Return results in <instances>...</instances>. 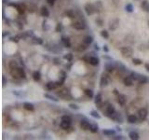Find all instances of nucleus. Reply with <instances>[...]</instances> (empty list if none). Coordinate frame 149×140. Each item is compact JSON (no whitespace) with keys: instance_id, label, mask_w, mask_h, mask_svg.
Here are the masks:
<instances>
[{"instance_id":"obj_1","label":"nucleus","mask_w":149,"mask_h":140,"mask_svg":"<svg viewBox=\"0 0 149 140\" xmlns=\"http://www.w3.org/2000/svg\"><path fill=\"white\" fill-rule=\"evenodd\" d=\"M57 95L59 96L60 98L64 99V100H71V98H72V96L70 94L69 90L67 88L60 89L59 91L57 92Z\"/></svg>"},{"instance_id":"obj_2","label":"nucleus","mask_w":149,"mask_h":140,"mask_svg":"<svg viewBox=\"0 0 149 140\" xmlns=\"http://www.w3.org/2000/svg\"><path fill=\"white\" fill-rule=\"evenodd\" d=\"M120 52L122 56L125 58H131L133 54V49L131 47H122L120 48Z\"/></svg>"},{"instance_id":"obj_3","label":"nucleus","mask_w":149,"mask_h":140,"mask_svg":"<svg viewBox=\"0 0 149 140\" xmlns=\"http://www.w3.org/2000/svg\"><path fill=\"white\" fill-rule=\"evenodd\" d=\"M84 9H85L86 13H87L88 16H90L92 15L93 13L96 12V9H95V6L93 5V4H90V3H87L84 7Z\"/></svg>"},{"instance_id":"obj_4","label":"nucleus","mask_w":149,"mask_h":140,"mask_svg":"<svg viewBox=\"0 0 149 140\" xmlns=\"http://www.w3.org/2000/svg\"><path fill=\"white\" fill-rule=\"evenodd\" d=\"M109 82H110V78H109V77H108L106 74L103 73V75H102V77H101V81H100L101 88H104V87H106V86L109 84Z\"/></svg>"},{"instance_id":"obj_5","label":"nucleus","mask_w":149,"mask_h":140,"mask_svg":"<svg viewBox=\"0 0 149 140\" xmlns=\"http://www.w3.org/2000/svg\"><path fill=\"white\" fill-rule=\"evenodd\" d=\"M118 25H119V20L118 19H114L109 23V29L111 31H115L118 27Z\"/></svg>"},{"instance_id":"obj_6","label":"nucleus","mask_w":149,"mask_h":140,"mask_svg":"<svg viewBox=\"0 0 149 140\" xmlns=\"http://www.w3.org/2000/svg\"><path fill=\"white\" fill-rule=\"evenodd\" d=\"M25 6H26V9H27L30 13L36 12V11L37 9V6L33 2L27 3V4H25Z\"/></svg>"},{"instance_id":"obj_7","label":"nucleus","mask_w":149,"mask_h":140,"mask_svg":"<svg viewBox=\"0 0 149 140\" xmlns=\"http://www.w3.org/2000/svg\"><path fill=\"white\" fill-rule=\"evenodd\" d=\"M138 117L141 121H145L147 117V109L146 108H141L138 111Z\"/></svg>"},{"instance_id":"obj_8","label":"nucleus","mask_w":149,"mask_h":140,"mask_svg":"<svg viewBox=\"0 0 149 140\" xmlns=\"http://www.w3.org/2000/svg\"><path fill=\"white\" fill-rule=\"evenodd\" d=\"M10 75L14 78H21V73H20V67H16L10 69Z\"/></svg>"},{"instance_id":"obj_9","label":"nucleus","mask_w":149,"mask_h":140,"mask_svg":"<svg viewBox=\"0 0 149 140\" xmlns=\"http://www.w3.org/2000/svg\"><path fill=\"white\" fill-rule=\"evenodd\" d=\"M72 26L74 29H77V30H84L86 27L85 23H82V22H76V23H73Z\"/></svg>"},{"instance_id":"obj_10","label":"nucleus","mask_w":149,"mask_h":140,"mask_svg":"<svg viewBox=\"0 0 149 140\" xmlns=\"http://www.w3.org/2000/svg\"><path fill=\"white\" fill-rule=\"evenodd\" d=\"M90 123L88 121H86V119H83V121H81L80 122V127H81V129H83L84 131H87V130H90Z\"/></svg>"},{"instance_id":"obj_11","label":"nucleus","mask_w":149,"mask_h":140,"mask_svg":"<svg viewBox=\"0 0 149 140\" xmlns=\"http://www.w3.org/2000/svg\"><path fill=\"white\" fill-rule=\"evenodd\" d=\"M110 117H111V119H114L115 122H118V123H122V122H123V118H122V116H121L119 113H116V112L115 114H113Z\"/></svg>"},{"instance_id":"obj_12","label":"nucleus","mask_w":149,"mask_h":140,"mask_svg":"<svg viewBox=\"0 0 149 140\" xmlns=\"http://www.w3.org/2000/svg\"><path fill=\"white\" fill-rule=\"evenodd\" d=\"M126 101H127V97L126 95H124V94H118V103L120 106H124V105L126 104Z\"/></svg>"},{"instance_id":"obj_13","label":"nucleus","mask_w":149,"mask_h":140,"mask_svg":"<svg viewBox=\"0 0 149 140\" xmlns=\"http://www.w3.org/2000/svg\"><path fill=\"white\" fill-rule=\"evenodd\" d=\"M123 82L124 84L126 86H128V87H130V86H131L132 84H133V78H131V76H128V77H125L123 79Z\"/></svg>"},{"instance_id":"obj_14","label":"nucleus","mask_w":149,"mask_h":140,"mask_svg":"<svg viewBox=\"0 0 149 140\" xmlns=\"http://www.w3.org/2000/svg\"><path fill=\"white\" fill-rule=\"evenodd\" d=\"M106 113H107L108 116H112L113 114L116 113V109H115L113 105H108L106 106Z\"/></svg>"},{"instance_id":"obj_15","label":"nucleus","mask_w":149,"mask_h":140,"mask_svg":"<svg viewBox=\"0 0 149 140\" xmlns=\"http://www.w3.org/2000/svg\"><path fill=\"white\" fill-rule=\"evenodd\" d=\"M141 8L145 12H149V2L147 0H143L141 3Z\"/></svg>"},{"instance_id":"obj_16","label":"nucleus","mask_w":149,"mask_h":140,"mask_svg":"<svg viewBox=\"0 0 149 140\" xmlns=\"http://www.w3.org/2000/svg\"><path fill=\"white\" fill-rule=\"evenodd\" d=\"M61 128L63 130H68L71 128V122H66V121H62L61 124H60Z\"/></svg>"},{"instance_id":"obj_17","label":"nucleus","mask_w":149,"mask_h":140,"mask_svg":"<svg viewBox=\"0 0 149 140\" xmlns=\"http://www.w3.org/2000/svg\"><path fill=\"white\" fill-rule=\"evenodd\" d=\"M57 88V85H56V82H48L46 84V89L48 91H52V90H55Z\"/></svg>"},{"instance_id":"obj_18","label":"nucleus","mask_w":149,"mask_h":140,"mask_svg":"<svg viewBox=\"0 0 149 140\" xmlns=\"http://www.w3.org/2000/svg\"><path fill=\"white\" fill-rule=\"evenodd\" d=\"M23 107H24V109L28 110V111H34V110H35V106H34V105L31 104V103H28V102L23 103Z\"/></svg>"},{"instance_id":"obj_19","label":"nucleus","mask_w":149,"mask_h":140,"mask_svg":"<svg viewBox=\"0 0 149 140\" xmlns=\"http://www.w3.org/2000/svg\"><path fill=\"white\" fill-rule=\"evenodd\" d=\"M32 77H33L34 81L37 82V81H40V78H41V74H40V72H39V71H35V72L33 73Z\"/></svg>"},{"instance_id":"obj_20","label":"nucleus","mask_w":149,"mask_h":140,"mask_svg":"<svg viewBox=\"0 0 149 140\" xmlns=\"http://www.w3.org/2000/svg\"><path fill=\"white\" fill-rule=\"evenodd\" d=\"M104 68H105V70L107 71L108 73H112L114 70H115V66H114L111 63H107V64H105Z\"/></svg>"},{"instance_id":"obj_21","label":"nucleus","mask_w":149,"mask_h":140,"mask_svg":"<svg viewBox=\"0 0 149 140\" xmlns=\"http://www.w3.org/2000/svg\"><path fill=\"white\" fill-rule=\"evenodd\" d=\"M40 14H41V16H43V17H49V11L46 7H42L41 9H40Z\"/></svg>"},{"instance_id":"obj_22","label":"nucleus","mask_w":149,"mask_h":140,"mask_svg":"<svg viewBox=\"0 0 149 140\" xmlns=\"http://www.w3.org/2000/svg\"><path fill=\"white\" fill-rule=\"evenodd\" d=\"M137 81H138V82L140 83V84H144V83H146L147 81H148V79H147V78L145 77V76H144V75H139Z\"/></svg>"},{"instance_id":"obj_23","label":"nucleus","mask_w":149,"mask_h":140,"mask_svg":"<svg viewBox=\"0 0 149 140\" xmlns=\"http://www.w3.org/2000/svg\"><path fill=\"white\" fill-rule=\"evenodd\" d=\"M129 136H130V138H131V140H138L139 138H140L138 133L134 132V131L130 133V134H129Z\"/></svg>"},{"instance_id":"obj_24","label":"nucleus","mask_w":149,"mask_h":140,"mask_svg":"<svg viewBox=\"0 0 149 140\" xmlns=\"http://www.w3.org/2000/svg\"><path fill=\"white\" fill-rule=\"evenodd\" d=\"M94 6H95V9L97 12H102V11H103V4H102L101 1H97Z\"/></svg>"},{"instance_id":"obj_25","label":"nucleus","mask_w":149,"mask_h":140,"mask_svg":"<svg viewBox=\"0 0 149 140\" xmlns=\"http://www.w3.org/2000/svg\"><path fill=\"white\" fill-rule=\"evenodd\" d=\"M90 64L91 65H99V59H98L96 56H91L90 57Z\"/></svg>"},{"instance_id":"obj_26","label":"nucleus","mask_w":149,"mask_h":140,"mask_svg":"<svg viewBox=\"0 0 149 140\" xmlns=\"http://www.w3.org/2000/svg\"><path fill=\"white\" fill-rule=\"evenodd\" d=\"M103 134L104 135H107V136H111V135H114L116 134V132L112 129H105L103 131Z\"/></svg>"},{"instance_id":"obj_27","label":"nucleus","mask_w":149,"mask_h":140,"mask_svg":"<svg viewBox=\"0 0 149 140\" xmlns=\"http://www.w3.org/2000/svg\"><path fill=\"white\" fill-rule=\"evenodd\" d=\"M66 77H67V75L64 71H60V73H59V78H60L59 81H62V83H64V81L66 79Z\"/></svg>"},{"instance_id":"obj_28","label":"nucleus","mask_w":149,"mask_h":140,"mask_svg":"<svg viewBox=\"0 0 149 140\" xmlns=\"http://www.w3.org/2000/svg\"><path fill=\"white\" fill-rule=\"evenodd\" d=\"M62 43H63L64 47H66V48H71V41H70V39L68 38V37H62Z\"/></svg>"},{"instance_id":"obj_29","label":"nucleus","mask_w":149,"mask_h":140,"mask_svg":"<svg viewBox=\"0 0 149 140\" xmlns=\"http://www.w3.org/2000/svg\"><path fill=\"white\" fill-rule=\"evenodd\" d=\"M93 41V38H92V36H87L84 37V39H83V42L85 43L86 45H90L91 44Z\"/></svg>"},{"instance_id":"obj_30","label":"nucleus","mask_w":149,"mask_h":140,"mask_svg":"<svg viewBox=\"0 0 149 140\" xmlns=\"http://www.w3.org/2000/svg\"><path fill=\"white\" fill-rule=\"evenodd\" d=\"M65 15L67 17H69V18H74L76 17V13H74V11L73 9H67L65 11Z\"/></svg>"},{"instance_id":"obj_31","label":"nucleus","mask_w":149,"mask_h":140,"mask_svg":"<svg viewBox=\"0 0 149 140\" xmlns=\"http://www.w3.org/2000/svg\"><path fill=\"white\" fill-rule=\"evenodd\" d=\"M32 42H33L34 44L41 45L42 43H43V40H42V38H40V37H35V36H34L33 38H32Z\"/></svg>"},{"instance_id":"obj_32","label":"nucleus","mask_w":149,"mask_h":140,"mask_svg":"<svg viewBox=\"0 0 149 140\" xmlns=\"http://www.w3.org/2000/svg\"><path fill=\"white\" fill-rule=\"evenodd\" d=\"M88 45H86L85 43H84V44H80V45H78V46H77V52H84V51H85V49H87V48H88Z\"/></svg>"},{"instance_id":"obj_33","label":"nucleus","mask_w":149,"mask_h":140,"mask_svg":"<svg viewBox=\"0 0 149 140\" xmlns=\"http://www.w3.org/2000/svg\"><path fill=\"white\" fill-rule=\"evenodd\" d=\"M128 122L130 123H135L137 122V117L134 116V115H130L128 117Z\"/></svg>"},{"instance_id":"obj_34","label":"nucleus","mask_w":149,"mask_h":140,"mask_svg":"<svg viewBox=\"0 0 149 140\" xmlns=\"http://www.w3.org/2000/svg\"><path fill=\"white\" fill-rule=\"evenodd\" d=\"M86 95L89 97V98H92L93 97V92L92 90H90V89H86L85 91H84Z\"/></svg>"},{"instance_id":"obj_35","label":"nucleus","mask_w":149,"mask_h":140,"mask_svg":"<svg viewBox=\"0 0 149 140\" xmlns=\"http://www.w3.org/2000/svg\"><path fill=\"white\" fill-rule=\"evenodd\" d=\"M96 105H100L102 102V94L101 93H97V95L95 96V100H94Z\"/></svg>"},{"instance_id":"obj_36","label":"nucleus","mask_w":149,"mask_h":140,"mask_svg":"<svg viewBox=\"0 0 149 140\" xmlns=\"http://www.w3.org/2000/svg\"><path fill=\"white\" fill-rule=\"evenodd\" d=\"M8 66H9V68L10 69H12V68H16L18 67V63L16 62V61H10V62L8 63Z\"/></svg>"},{"instance_id":"obj_37","label":"nucleus","mask_w":149,"mask_h":140,"mask_svg":"<svg viewBox=\"0 0 149 140\" xmlns=\"http://www.w3.org/2000/svg\"><path fill=\"white\" fill-rule=\"evenodd\" d=\"M90 116H92L93 118H95V119H101V116L100 114L98 113L97 111H95V110H92V111H90Z\"/></svg>"},{"instance_id":"obj_38","label":"nucleus","mask_w":149,"mask_h":140,"mask_svg":"<svg viewBox=\"0 0 149 140\" xmlns=\"http://www.w3.org/2000/svg\"><path fill=\"white\" fill-rule=\"evenodd\" d=\"M98 130H99V127H98L97 124H91L90 125V131L91 133H97Z\"/></svg>"},{"instance_id":"obj_39","label":"nucleus","mask_w":149,"mask_h":140,"mask_svg":"<svg viewBox=\"0 0 149 140\" xmlns=\"http://www.w3.org/2000/svg\"><path fill=\"white\" fill-rule=\"evenodd\" d=\"M101 36L103 37V38H109V33H108L106 30H103V31H101Z\"/></svg>"},{"instance_id":"obj_40","label":"nucleus","mask_w":149,"mask_h":140,"mask_svg":"<svg viewBox=\"0 0 149 140\" xmlns=\"http://www.w3.org/2000/svg\"><path fill=\"white\" fill-rule=\"evenodd\" d=\"M63 59L67 60L68 62H71V61L73 60V54L72 53H67V54H64L63 55Z\"/></svg>"},{"instance_id":"obj_41","label":"nucleus","mask_w":149,"mask_h":140,"mask_svg":"<svg viewBox=\"0 0 149 140\" xmlns=\"http://www.w3.org/2000/svg\"><path fill=\"white\" fill-rule=\"evenodd\" d=\"M62 29H63V26H62V23H57L56 28H55V30H56V32H58V33H60V32H62Z\"/></svg>"},{"instance_id":"obj_42","label":"nucleus","mask_w":149,"mask_h":140,"mask_svg":"<svg viewBox=\"0 0 149 140\" xmlns=\"http://www.w3.org/2000/svg\"><path fill=\"white\" fill-rule=\"evenodd\" d=\"M125 9H126V11H128V12L131 13L133 11V6L131 5V4H127L126 7H125Z\"/></svg>"},{"instance_id":"obj_43","label":"nucleus","mask_w":149,"mask_h":140,"mask_svg":"<svg viewBox=\"0 0 149 140\" xmlns=\"http://www.w3.org/2000/svg\"><path fill=\"white\" fill-rule=\"evenodd\" d=\"M132 63H133L134 65H141L143 64V61L141 59H137V58H134L132 59Z\"/></svg>"},{"instance_id":"obj_44","label":"nucleus","mask_w":149,"mask_h":140,"mask_svg":"<svg viewBox=\"0 0 149 140\" xmlns=\"http://www.w3.org/2000/svg\"><path fill=\"white\" fill-rule=\"evenodd\" d=\"M44 97H46V98L49 99V100H52V101H54V102H58V99L55 98V97L52 95H49V94H44Z\"/></svg>"},{"instance_id":"obj_45","label":"nucleus","mask_w":149,"mask_h":140,"mask_svg":"<svg viewBox=\"0 0 149 140\" xmlns=\"http://www.w3.org/2000/svg\"><path fill=\"white\" fill-rule=\"evenodd\" d=\"M62 121H66V122H72V119L71 117L68 116V115H64L62 117Z\"/></svg>"},{"instance_id":"obj_46","label":"nucleus","mask_w":149,"mask_h":140,"mask_svg":"<svg viewBox=\"0 0 149 140\" xmlns=\"http://www.w3.org/2000/svg\"><path fill=\"white\" fill-rule=\"evenodd\" d=\"M42 28H43V30H45V31H48V30H49V26H48V23H47L46 20H44L43 21V25H42Z\"/></svg>"},{"instance_id":"obj_47","label":"nucleus","mask_w":149,"mask_h":140,"mask_svg":"<svg viewBox=\"0 0 149 140\" xmlns=\"http://www.w3.org/2000/svg\"><path fill=\"white\" fill-rule=\"evenodd\" d=\"M20 39H21V36H13V37H10V40L12 42H19Z\"/></svg>"},{"instance_id":"obj_48","label":"nucleus","mask_w":149,"mask_h":140,"mask_svg":"<svg viewBox=\"0 0 149 140\" xmlns=\"http://www.w3.org/2000/svg\"><path fill=\"white\" fill-rule=\"evenodd\" d=\"M116 65H118V68H119V69H120L122 72H125V71H126V67H125L123 65H121L120 63H119V64H118V63H116Z\"/></svg>"},{"instance_id":"obj_49","label":"nucleus","mask_w":149,"mask_h":140,"mask_svg":"<svg viewBox=\"0 0 149 140\" xmlns=\"http://www.w3.org/2000/svg\"><path fill=\"white\" fill-rule=\"evenodd\" d=\"M15 23H16V25L18 26V28L20 29V30H23V23H22L21 22H19V21H16V22H15Z\"/></svg>"},{"instance_id":"obj_50","label":"nucleus","mask_w":149,"mask_h":140,"mask_svg":"<svg viewBox=\"0 0 149 140\" xmlns=\"http://www.w3.org/2000/svg\"><path fill=\"white\" fill-rule=\"evenodd\" d=\"M96 23H97V24H98L99 26H103V20H102V19H100V18H98L97 20H96Z\"/></svg>"},{"instance_id":"obj_51","label":"nucleus","mask_w":149,"mask_h":140,"mask_svg":"<svg viewBox=\"0 0 149 140\" xmlns=\"http://www.w3.org/2000/svg\"><path fill=\"white\" fill-rule=\"evenodd\" d=\"M69 107H70V108H72V109H76V110L79 109V107H78L77 105H74V104H70L69 105Z\"/></svg>"},{"instance_id":"obj_52","label":"nucleus","mask_w":149,"mask_h":140,"mask_svg":"<svg viewBox=\"0 0 149 140\" xmlns=\"http://www.w3.org/2000/svg\"><path fill=\"white\" fill-rule=\"evenodd\" d=\"M54 64H55V65H60V64H61V60L59 59V58H54Z\"/></svg>"},{"instance_id":"obj_53","label":"nucleus","mask_w":149,"mask_h":140,"mask_svg":"<svg viewBox=\"0 0 149 140\" xmlns=\"http://www.w3.org/2000/svg\"><path fill=\"white\" fill-rule=\"evenodd\" d=\"M90 56H88V55H86V56H84V57H83V60H84V61H86L87 63H90Z\"/></svg>"},{"instance_id":"obj_54","label":"nucleus","mask_w":149,"mask_h":140,"mask_svg":"<svg viewBox=\"0 0 149 140\" xmlns=\"http://www.w3.org/2000/svg\"><path fill=\"white\" fill-rule=\"evenodd\" d=\"M2 83H3V87L6 85V83H7V78H6L5 76H3V78H2Z\"/></svg>"},{"instance_id":"obj_55","label":"nucleus","mask_w":149,"mask_h":140,"mask_svg":"<svg viewBox=\"0 0 149 140\" xmlns=\"http://www.w3.org/2000/svg\"><path fill=\"white\" fill-rule=\"evenodd\" d=\"M47 2H48V4L50 6H53L54 5V2H55V0H47Z\"/></svg>"},{"instance_id":"obj_56","label":"nucleus","mask_w":149,"mask_h":140,"mask_svg":"<svg viewBox=\"0 0 149 140\" xmlns=\"http://www.w3.org/2000/svg\"><path fill=\"white\" fill-rule=\"evenodd\" d=\"M103 51H104V52H108V51H109L106 45H104V46H103Z\"/></svg>"},{"instance_id":"obj_57","label":"nucleus","mask_w":149,"mask_h":140,"mask_svg":"<svg viewBox=\"0 0 149 140\" xmlns=\"http://www.w3.org/2000/svg\"><path fill=\"white\" fill-rule=\"evenodd\" d=\"M144 66H145V69H146L147 71L149 72V64H145V65H144Z\"/></svg>"},{"instance_id":"obj_58","label":"nucleus","mask_w":149,"mask_h":140,"mask_svg":"<svg viewBox=\"0 0 149 140\" xmlns=\"http://www.w3.org/2000/svg\"><path fill=\"white\" fill-rule=\"evenodd\" d=\"M94 49H97V51H99V49H100V48H99V46H98L97 44H95V45H94Z\"/></svg>"},{"instance_id":"obj_59","label":"nucleus","mask_w":149,"mask_h":140,"mask_svg":"<svg viewBox=\"0 0 149 140\" xmlns=\"http://www.w3.org/2000/svg\"><path fill=\"white\" fill-rule=\"evenodd\" d=\"M114 93H115L116 95H118V94H119V93H118V90H116V89H115V90H114Z\"/></svg>"},{"instance_id":"obj_60","label":"nucleus","mask_w":149,"mask_h":140,"mask_svg":"<svg viewBox=\"0 0 149 140\" xmlns=\"http://www.w3.org/2000/svg\"><path fill=\"white\" fill-rule=\"evenodd\" d=\"M114 139H123V137H122L121 135H119V136H118V137H114Z\"/></svg>"},{"instance_id":"obj_61","label":"nucleus","mask_w":149,"mask_h":140,"mask_svg":"<svg viewBox=\"0 0 149 140\" xmlns=\"http://www.w3.org/2000/svg\"><path fill=\"white\" fill-rule=\"evenodd\" d=\"M148 47H149V42H148Z\"/></svg>"},{"instance_id":"obj_62","label":"nucleus","mask_w":149,"mask_h":140,"mask_svg":"<svg viewBox=\"0 0 149 140\" xmlns=\"http://www.w3.org/2000/svg\"><path fill=\"white\" fill-rule=\"evenodd\" d=\"M148 25H149V22H148Z\"/></svg>"}]
</instances>
